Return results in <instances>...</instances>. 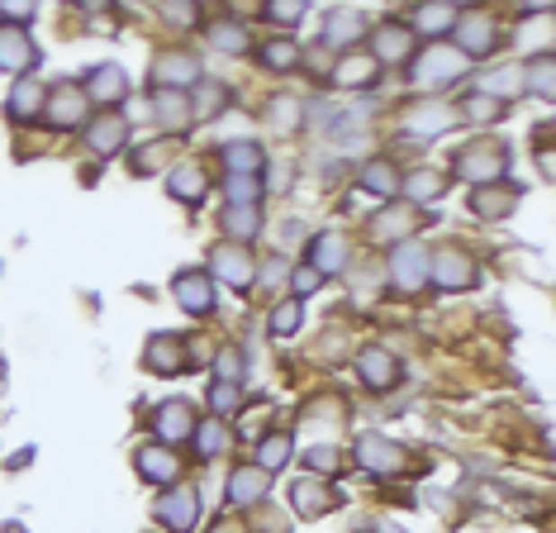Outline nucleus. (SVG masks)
<instances>
[{
  "mask_svg": "<svg viewBox=\"0 0 556 533\" xmlns=\"http://www.w3.org/2000/svg\"><path fill=\"white\" fill-rule=\"evenodd\" d=\"M285 462H291V438H285V433H281V438H266L262 443V472L272 476L276 466H285Z\"/></svg>",
  "mask_w": 556,
  "mask_h": 533,
  "instance_id": "obj_39",
  "label": "nucleus"
},
{
  "mask_svg": "<svg viewBox=\"0 0 556 533\" xmlns=\"http://www.w3.org/2000/svg\"><path fill=\"white\" fill-rule=\"evenodd\" d=\"M262 62H266V67H295V62H300V48H295L291 39H276V43L262 48Z\"/></svg>",
  "mask_w": 556,
  "mask_h": 533,
  "instance_id": "obj_40",
  "label": "nucleus"
},
{
  "mask_svg": "<svg viewBox=\"0 0 556 533\" xmlns=\"http://www.w3.org/2000/svg\"><path fill=\"white\" fill-rule=\"evenodd\" d=\"M148 366H153V372H181L185 366V343L181 339H153L148 343Z\"/></svg>",
  "mask_w": 556,
  "mask_h": 533,
  "instance_id": "obj_29",
  "label": "nucleus"
},
{
  "mask_svg": "<svg viewBox=\"0 0 556 533\" xmlns=\"http://www.w3.org/2000/svg\"><path fill=\"white\" fill-rule=\"evenodd\" d=\"M499 48V29L490 14H471V20H457V53L462 58H490Z\"/></svg>",
  "mask_w": 556,
  "mask_h": 533,
  "instance_id": "obj_7",
  "label": "nucleus"
},
{
  "mask_svg": "<svg viewBox=\"0 0 556 533\" xmlns=\"http://www.w3.org/2000/svg\"><path fill=\"white\" fill-rule=\"evenodd\" d=\"M166 191H172L176 200H200V195L210 191L205 167H200V162H185V167H176V172L166 176Z\"/></svg>",
  "mask_w": 556,
  "mask_h": 533,
  "instance_id": "obj_23",
  "label": "nucleus"
},
{
  "mask_svg": "<svg viewBox=\"0 0 556 533\" xmlns=\"http://www.w3.org/2000/svg\"><path fill=\"white\" fill-rule=\"evenodd\" d=\"M295 329H300V305L295 300H281L272 310V333H295Z\"/></svg>",
  "mask_w": 556,
  "mask_h": 533,
  "instance_id": "obj_42",
  "label": "nucleus"
},
{
  "mask_svg": "<svg viewBox=\"0 0 556 533\" xmlns=\"http://www.w3.org/2000/svg\"><path fill=\"white\" fill-rule=\"evenodd\" d=\"M266 476L262 466H243V472H233V481H229V495L238 500V505H252V500H262L266 495Z\"/></svg>",
  "mask_w": 556,
  "mask_h": 533,
  "instance_id": "obj_28",
  "label": "nucleus"
},
{
  "mask_svg": "<svg viewBox=\"0 0 556 533\" xmlns=\"http://www.w3.org/2000/svg\"><path fill=\"white\" fill-rule=\"evenodd\" d=\"M452 124H457V114H452V105H443V100H418V105L404 110V133H414V139H437V133H447Z\"/></svg>",
  "mask_w": 556,
  "mask_h": 533,
  "instance_id": "obj_6",
  "label": "nucleus"
},
{
  "mask_svg": "<svg viewBox=\"0 0 556 533\" xmlns=\"http://www.w3.org/2000/svg\"><path fill=\"white\" fill-rule=\"evenodd\" d=\"M276 124L281 129H295V100H281V105H276Z\"/></svg>",
  "mask_w": 556,
  "mask_h": 533,
  "instance_id": "obj_52",
  "label": "nucleus"
},
{
  "mask_svg": "<svg viewBox=\"0 0 556 533\" xmlns=\"http://www.w3.org/2000/svg\"><path fill=\"white\" fill-rule=\"evenodd\" d=\"M162 153H166V148H162V143H153V148H143V158H139V162H133V172H139V176H143V172H153V167L162 162Z\"/></svg>",
  "mask_w": 556,
  "mask_h": 533,
  "instance_id": "obj_51",
  "label": "nucleus"
},
{
  "mask_svg": "<svg viewBox=\"0 0 556 533\" xmlns=\"http://www.w3.org/2000/svg\"><path fill=\"white\" fill-rule=\"evenodd\" d=\"M309 266H314L318 276L343 272V266H347V233H338V229L318 233V239L309 243Z\"/></svg>",
  "mask_w": 556,
  "mask_h": 533,
  "instance_id": "obj_9",
  "label": "nucleus"
},
{
  "mask_svg": "<svg viewBox=\"0 0 556 533\" xmlns=\"http://www.w3.org/2000/svg\"><path fill=\"white\" fill-rule=\"evenodd\" d=\"M238 372H243L238 348H224V357H219V381H238Z\"/></svg>",
  "mask_w": 556,
  "mask_h": 533,
  "instance_id": "obj_46",
  "label": "nucleus"
},
{
  "mask_svg": "<svg viewBox=\"0 0 556 533\" xmlns=\"http://www.w3.org/2000/svg\"><path fill=\"white\" fill-rule=\"evenodd\" d=\"M362 29H366V20L357 10H333L328 14V24H324V39L333 43V48H352L362 39Z\"/></svg>",
  "mask_w": 556,
  "mask_h": 533,
  "instance_id": "obj_22",
  "label": "nucleus"
},
{
  "mask_svg": "<svg viewBox=\"0 0 556 533\" xmlns=\"http://www.w3.org/2000/svg\"><path fill=\"white\" fill-rule=\"evenodd\" d=\"M504 167H509V153L495 148V143H485V148H466V158L457 162V172L466 181H490V176L504 172Z\"/></svg>",
  "mask_w": 556,
  "mask_h": 533,
  "instance_id": "obj_12",
  "label": "nucleus"
},
{
  "mask_svg": "<svg viewBox=\"0 0 556 533\" xmlns=\"http://www.w3.org/2000/svg\"><path fill=\"white\" fill-rule=\"evenodd\" d=\"M139 472H143L148 481H157V486H162V481H172V476L181 472V462H176L172 453H166V447H139Z\"/></svg>",
  "mask_w": 556,
  "mask_h": 533,
  "instance_id": "obj_27",
  "label": "nucleus"
},
{
  "mask_svg": "<svg viewBox=\"0 0 556 533\" xmlns=\"http://www.w3.org/2000/svg\"><path fill=\"white\" fill-rule=\"evenodd\" d=\"M371 233H376V239H395V233H409V214H376V220H371Z\"/></svg>",
  "mask_w": 556,
  "mask_h": 533,
  "instance_id": "obj_41",
  "label": "nucleus"
},
{
  "mask_svg": "<svg viewBox=\"0 0 556 533\" xmlns=\"http://www.w3.org/2000/svg\"><path fill=\"white\" fill-rule=\"evenodd\" d=\"M43 100H48V91L39 86V81H20V86L10 91V120H33V114L43 110Z\"/></svg>",
  "mask_w": 556,
  "mask_h": 533,
  "instance_id": "obj_26",
  "label": "nucleus"
},
{
  "mask_svg": "<svg viewBox=\"0 0 556 533\" xmlns=\"http://www.w3.org/2000/svg\"><path fill=\"white\" fill-rule=\"evenodd\" d=\"M195 443H200V453H205V457H219L229 447V429L219 420H205V429H195Z\"/></svg>",
  "mask_w": 556,
  "mask_h": 533,
  "instance_id": "obj_35",
  "label": "nucleus"
},
{
  "mask_svg": "<svg viewBox=\"0 0 556 533\" xmlns=\"http://www.w3.org/2000/svg\"><path fill=\"white\" fill-rule=\"evenodd\" d=\"M524 91H533V95H547V100H552V58H537V62H528V72H524Z\"/></svg>",
  "mask_w": 556,
  "mask_h": 533,
  "instance_id": "obj_37",
  "label": "nucleus"
},
{
  "mask_svg": "<svg viewBox=\"0 0 556 533\" xmlns=\"http://www.w3.org/2000/svg\"><path fill=\"white\" fill-rule=\"evenodd\" d=\"M466 114H471V120H499L504 105H499V100H490V95H471L466 100Z\"/></svg>",
  "mask_w": 556,
  "mask_h": 533,
  "instance_id": "obj_45",
  "label": "nucleus"
},
{
  "mask_svg": "<svg viewBox=\"0 0 556 533\" xmlns=\"http://www.w3.org/2000/svg\"><path fill=\"white\" fill-rule=\"evenodd\" d=\"M376 58L362 53V58H343L338 67H333V81H338L343 91H366V86H376Z\"/></svg>",
  "mask_w": 556,
  "mask_h": 533,
  "instance_id": "obj_19",
  "label": "nucleus"
},
{
  "mask_svg": "<svg viewBox=\"0 0 556 533\" xmlns=\"http://www.w3.org/2000/svg\"><path fill=\"white\" fill-rule=\"evenodd\" d=\"M39 62V48L29 43L24 29H0V72H29V67Z\"/></svg>",
  "mask_w": 556,
  "mask_h": 533,
  "instance_id": "obj_10",
  "label": "nucleus"
},
{
  "mask_svg": "<svg viewBox=\"0 0 556 533\" xmlns=\"http://www.w3.org/2000/svg\"><path fill=\"white\" fill-rule=\"evenodd\" d=\"M172 291H176V300H181L191 314H210V310H214V281H210L205 272H181Z\"/></svg>",
  "mask_w": 556,
  "mask_h": 533,
  "instance_id": "obj_16",
  "label": "nucleus"
},
{
  "mask_svg": "<svg viewBox=\"0 0 556 533\" xmlns=\"http://www.w3.org/2000/svg\"><path fill=\"white\" fill-rule=\"evenodd\" d=\"M157 433L166 443H181V438H191L195 433V405L191 400H166V405H157Z\"/></svg>",
  "mask_w": 556,
  "mask_h": 533,
  "instance_id": "obj_11",
  "label": "nucleus"
},
{
  "mask_svg": "<svg viewBox=\"0 0 556 533\" xmlns=\"http://www.w3.org/2000/svg\"><path fill=\"white\" fill-rule=\"evenodd\" d=\"M219 224H224L229 243H247V239H257V233H262V214H257V205H229Z\"/></svg>",
  "mask_w": 556,
  "mask_h": 533,
  "instance_id": "obj_21",
  "label": "nucleus"
},
{
  "mask_svg": "<svg viewBox=\"0 0 556 533\" xmlns=\"http://www.w3.org/2000/svg\"><path fill=\"white\" fill-rule=\"evenodd\" d=\"M210 405H214V410H233V405H243V386H238V381H219V386L210 391Z\"/></svg>",
  "mask_w": 556,
  "mask_h": 533,
  "instance_id": "obj_43",
  "label": "nucleus"
},
{
  "mask_svg": "<svg viewBox=\"0 0 556 533\" xmlns=\"http://www.w3.org/2000/svg\"><path fill=\"white\" fill-rule=\"evenodd\" d=\"M224 105H229V91L219 86V81H205V91H200V114H210V120H214Z\"/></svg>",
  "mask_w": 556,
  "mask_h": 533,
  "instance_id": "obj_44",
  "label": "nucleus"
},
{
  "mask_svg": "<svg viewBox=\"0 0 556 533\" xmlns=\"http://www.w3.org/2000/svg\"><path fill=\"white\" fill-rule=\"evenodd\" d=\"M210 272L224 281V286L247 291L252 281H257V262H252V253L243 243H219V248H210Z\"/></svg>",
  "mask_w": 556,
  "mask_h": 533,
  "instance_id": "obj_1",
  "label": "nucleus"
},
{
  "mask_svg": "<svg viewBox=\"0 0 556 533\" xmlns=\"http://www.w3.org/2000/svg\"><path fill=\"white\" fill-rule=\"evenodd\" d=\"M205 33H210V43L219 48V53H243L247 48V29L238 20H214Z\"/></svg>",
  "mask_w": 556,
  "mask_h": 533,
  "instance_id": "obj_32",
  "label": "nucleus"
},
{
  "mask_svg": "<svg viewBox=\"0 0 556 533\" xmlns=\"http://www.w3.org/2000/svg\"><path fill=\"white\" fill-rule=\"evenodd\" d=\"M414 53V29L409 24H381L376 29V43H371V58L381 62H404Z\"/></svg>",
  "mask_w": 556,
  "mask_h": 533,
  "instance_id": "obj_14",
  "label": "nucleus"
},
{
  "mask_svg": "<svg viewBox=\"0 0 556 533\" xmlns=\"http://www.w3.org/2000/svg\"><path fill=\"white\" fill-rule=\"evenodd\" d=\"M81 91H86V100H100V105H120V100L129 95V77L114 62H105V67H95V72L86 77Z\"/></svg>",
  "mask_w": 556,
  "mask_h": 533,
  "instance_id": "obj_13",
  "label": "nucleus"
},
{
  "mask_svg": "<svg viewBox=\"0 0 556 533\" xmlns=\"http://www.w3.org/2000/svg\"><path fill=\"white\" fill-rule=\"evenodd\" d=\"M428 281L437 291H466L471 281H476V266H471V257L462 248H447V253L428 257Z\"/></svg>",
  "mask_w": 556,
  "mask_h": 533,
  "instance_id": "obj_5",
  "label": "nucleus"
},
{
  "mask_svg": "<svg viewBox=\"0 0 556 533\" xmlns=\"http://www.w3.org/2000/svg\"><path fill=\"white\" fill-rule=\"evenodd\" d=\"M318 281H324V276H318L314 266H300V272H295V295H309V291H318Z\"/></svg>",
  "mask_w": 556,
  "mask_h": 533,
  "instance_id": "obj_50",
  "label": "nucleus"
},
{
  "mask_svg": "<svg viewBox=\"0 0 556 533\" xmlns=\"http://www.w3.org/2000/svg\"><path fill=\"white\" fill-rule=\"evenodd\" d=\"M457 77H466V58L457 53V48H447V43H433L428 53L418 58V67H414L418 86H452Z\"/></svg>",
  "mask_w": 556,
  "mask_h": 533,
  "instance_id": "obj_2",
  "label": "nucleus"
},
{
  "mask_svg": "<svg viewBox=\"0 0 556 533\" xmlns=\"http://www.w3.org/2000/svg\"><path fill=\"white\" fill-rule=\"evenodd\" d=\"M362 186H366L371 195H395V186H399L395 162H390V158H371V162L362 167Z\"/></svg>",
  "mask_w": 556,
  "mask_h": 533,
  "instance_id": "obj_25",
  "label": "nucleus"
},
{
  "mask_svg": "<svg viewBox=\"0 0 556 533\" xmlns=\"http://www.w3.org/2000/svg\"><path fill=\"white\" fill-rule=\"evenodd\" d=\"M295 505L305 510V514H324V510H333V505H338V500H333L324 486L314 491V481H300V486H295Z\"/></svg>",
  "mask_w": 556,
  "mask_h": 533,
  "instance_id": "obj_34",
  "label": "nucleus"
},
{
  "mask_svg": "<svg viewBox=\"0 0 556 533\" xmlns=\"http://www.w3.org/2000/svg\"><path fill=\"white\" fill-rule=\"evenodd\" d=\"M357 462L371 466V472H395V466H399V447L390 438H381V433H362V438H357Z\"/></svg>",
  "mask_w": 556,
  "mask_h": 533,
  "instance_id": "obj_18",
  "label": "nucleus"
},
{
  "mask_svg": "<svg viewBox=\"0 0 556 533\" xmlns=\"http://www.w3.org/2000/svg\"><path fill=\"white\" fill-rule=\"evenodd\" d=\"M404 195L409 200H437L443 195V176L437 172H414L409 181H404Z\"/></svg>",
  "mask_w": 556,
  "mask_h": 533,
  "instance_id": "obj_36",
  "label": "nucleus"
},
{
  "mask_svg": "<svg viewBox=\"0 0 556 533\" xmlns=\"http://www.w3.org/2000/svg\"><path fill=\"white\" fill-rule=\"evenodd\" d=\"M357 372H362V381L371 391H385V386H395L399 366H395V357L385 353V348H366V353L357 357Z\"/></svg>",
  "mask_w": 556,
  "mask_h": 533,
  "instance_id": "obj_17",
  "label": "nucleus"
},
{
  "mask_svg": "<svg viewBox=\"0 0 556 533\" xmlns=\"http://www.w3.org/2000/svg\"><path fill=\"white\" fill-rule=\"evenodd\" d=\"M414 24L418 33H447V29H457V10H447V5H424L414 14Z\"/></svg>",
  "mask_w": 556,
  "mask_h": 533,
  "instance_id": "obj_33",
  "label": "nucleus"
},
{
  "mask_svg": "<svg viewBox=\"0 0 556 533\" xmlns=\"http://www.w3.org/2000/svg\"><path fill=\"white\" fill-rule=\"evenodd\" d=\"M309 466H314V472H338V453H333V447H314Z\"/></svg>",
  "mask_w": 556,
  "mask_h": 533,
  "instance_id": "obj_49",
  "label": "nucleus"
},
{
  "mask_svg": "<svg viewBox=\"0 0 556 533\" xmlns=\"http://www.w3.org/2000/svg\"><path fill=\"white\" fill-rule=\"evenodd\" d=\"M91 153H100V158H114L124 148V139H129V120L124 114H100V120H91Z\"/></svg>",
  "mask_w": 556,
  "mask_h": 533,
  "instance_id": "obj_15",
  "label": "nucleus"
},
{
  "mask_svg": "<svg viewBox=\"0 0 556 533\" xmlns=\"http://www.w3.org/2000/svg\"><path fill=\"white\" fill-rule=\"evenodd\" d=\"M162 14H166V20H176V24H191V20H195V10H191V5H166Z\"/></svg>",
  "mask_w": 556,
  "mask_h": 533,
  "instance_id": "obj_53",
  "label": "nucleus"
},
{
  "mask_svg": "<svg viewBox=\"0 0 556 533\" xmlns=\"http://www.w3.org/2000/svg\"><path fill=\"white\" fill-rule=\"evenodd\" d=\"M495 191H499V186H495ZM509 191H514V186H509ZM509 191H499V195H476V210H480V214H499L504 205H514Z\"/></svg>",
  "mask_w": 556,
  "mask_h": 533,
  "instance_id": "obj_47",
  "label": "nucleus"
},
{
  "mask_svg": "<svg viewBox=\"0 0 556 533\" xmlns=\"http://www.w3.org/2000/svg\"><path fill=\"white\" fill-rule=\"evenodd\" d=\"M266 20H276V24H300V20H305V5H272V10H266Z\"/></svg>",
  "mask_w": 556,
  "mask_h": 533,
  "instance_id": "obj_48",
  "label": "nucleus"
},
{
  "mask_svg": "<svg viewBox=\"0 0 556 533\" xmlns=\"http://www.w3.org/2000/svg\"><path fill=\"white\" fill-rule=\"evenodd\" d=\"M476 95H490V100L504 105V95H524V72H518V67H509V72H490L476 86Z\"/></svg>",
  "mask_w": 556,
  "mask_h": 533,
  "instance_id": "obj_31",
  "label": "nucleus"
},
{
  "mask_svg": "<svg viewBox=\"0 0 556 533\" xmlns=\"http://www.w3.org/2000/svg\"><path fill=\"white\" fill-rule=\"evenodd\" d=\"M43 114H48L58 129H76V124L91 114V100H86V91H81V86L62 81V86H53V95L43 100Z\"/></svg>",
  "mask_w": 556,
  "mask_h": 533,
  "instance_id": "obj_4",
  "label": "nucleus"
},
{
  "mask_svg": "<svg viewBox=\"0 0 556 533\" xmlns=\"http://www.w3.org/2000/svg\"><path fill=\"white\" fill-rule=\"evenodd\" d=\"M428 248L424 243H399L390 257V286L395 291H424L428 286Z\"/></svg>",
  "mask_w": 556,
  "mask_h": 533,
  "instance_id": "obj_3",
  "label": "nucleus"
},
{
  "mask_svg": "<svg viewBox=\"0 0 556 533\" xmlns=\"http://www.w3.org/2000/svg\"><path fill=\"white\" fill-rule=\"evenodd\" d=\"M157 91H185V86H195L200 81V62H195V53H162L157 58Z\"/></svg>",
  "mask_w": 556,
  "mask_h": 533,
  "instance_id": "obj_8",
  "label": "nucleus"
},
{
  "mask_svg": "<svg viewBox=\"0 0 556 533\" xmlns=\"http://www.w3.org/2000/svg\"><path fill=\"white\" fill-rule=\"evenodd\" d=\"M224 167H229V176H262V148L257 143H229L224 148Z\"/></svg>",
  "mask_w": 556,
  "mask_h": 533,
  "instance_id": "obj_24",
  "label": "nucleus"
},
{
  "mask_svg": "<svg viewBox=\"0 0 556 533\" xmlns=\"http://www.w3.org/2000/svg\"><path fill=\"white\" fill-rule=\"evenodd\" d=\"M153 114L172 133H181L191 124V100H185V91H153Z\"/></svg>",
  "mask_w": 556,
  "mask_h": 533,
  "instance_id": "obj_20",
  "label": "nucleus"
},
{
  "mask_svg": "<svg viewBox=\"0 0 556 533\" xmlns=\"http://www.w3.org/2000/svg\"><path fill=\"white\" fill-rule=\"evenodd\" d=\"M224 191H229L233 205H257L262 181H257V176H229V181H224Z\"/></svg>",
  "mask_w": 556,
  "mask_h": 533,
  "instance_id": "obj_38",
  "label": "nucleus"
},
{
  "mask_svg": "<svg viewBox=\"0 0 556 533\" xmlns=\"http://www.w3.org/2000/svg\"><path fill=\"white\" fill-rule=\"evenodd\" d=\"M157 514H162L172 528H191V524H195V491H172V495L157 505Z\"/></svg>",
  "mask_w": 556,
  "mask_h": 533,
  "instance_id": "obj_30",
  "label": "nucleus"
}]
</instances>
